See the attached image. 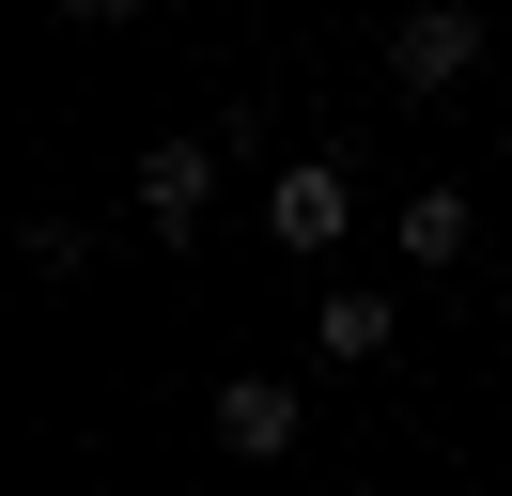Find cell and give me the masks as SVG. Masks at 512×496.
Wrapping results in <instances>:
<instances>
[{"instance_id":"obj_3","label":"cell","mask_w":512,"mask_h":496,"mask_svg":"<svg viewBox=\"0 0 512 496\" xmlns=\"http://www.w3.org/2000/svg\"><path fill=\"white\" fill-rule=\"evenodd\" d=\"M342 217H357V186H342V155H295V171L264 186V233H280V248H342Z\"/></svg>"},{"instance_id":"obj_4","label":"cell","mask_w":512,"mask_h":496,"mask_svg":"<svg viewBox=\"0 0 512 496\" xmlns=\"http://www.w3.org/2000/svg\"><path fill=\"white\" fill-rule=\"evenodd\" d=\"M218 450L233 465H280L295 450V388H280V372H218Z\"/></svg>"},{"instance_id":"obj_6","label":"cell","mask_w":512,"mask_h":496,"mask_svg":"<svg viewBox=\"0 0 512 496\" xmlns=\"http://www.w3.org/2000/svg\"><path fill=\"white\" fill-rule=\"evenodd\" d=\"M466 186H419V202H404V264H466Z\"/></svg>"},{"instance_id":"obj_7","label":"cell","mask_w":512,"mask_h":496,"mask_svg":"<svg viewBox=\"0 0 512 496\" xmlns=\"http://www.w3.org/2000/svg\"><path fill=\"white\" fill-rule=\"evenodd\" d=\"M16 248H32V279H78V264H94V233H78V217H32Z\"/></svg>"},{"instance_id":"obj_5","label":"cell","mask_w":512,"mask_h":496,"mask_svg":"<svg viewBox=\"0 0 512 496\" xmlns=\"http://www.w3.org/2000/svg\"><path fill=\"white\" fill-rule=\"evenodd\" d=\"M311 341H326V372H357V357H388V341H404V310H388L373 279H326V310H311Z\"/></svg>"},{"instance_id":"obj_1","label":"cell","mask_w":512,"mask_h":496,"mask_svg":"<svg viewBox=\"0 0 512 496\" xmlns=\"http://www.w3.org/2000/svg\"><path fill=\"white\" fill-rule=\"evenodd\" d=\"M202 202H218V124L140 140V233H202Z\"/></svg>"},{"instance_id":"obj_2","label":"cell","mask_w":512,"mask_h":496,"mask_svg":"<svg viewBox=\"0 0 512 496\" xmlns=\"http://www.w3.org/2000/svg\"><path fill=\"white\" fill-rule=\"evenodd\" d=\"M388 78H404V93L481 78V16H466V0H419V16H388Z\"/></svg>"}]
</instances>
